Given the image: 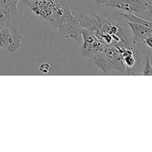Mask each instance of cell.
<instances>
[{
	"mask_svg": "<svg viewBox=\"0 0 152 152\" xmlns=\"http://www.w3.org/2000/svg\"><path fill=\"white\" fill-rule=\"evenodd\" d=\"M124 45H126L105 46L102 51L92 56L93 61L105 74H108L112 70H117L125 74L122 54L123 47Z\"/></svg>",
	"mask_w": 152,
	"mask_h": 152,
	"instance_id": "3957f363",
	"label": "cell"
},
{
	"mask_svg": "<svg viewBox=\"0 0 152 152\" xmlns=\"http://www.w3.org/2000/svg\"><path fill=\"white\" fill-rule=\"evenodd\" d=\"M83 48L82 53L87 57H92L94 55L102 51L105 46L98 39L97 37L88 30L83 29Z\"/></svg>",
	"mask_w": 152,
	"mask_h": 152,
	"instance_id": "5b68a950",
	"label": "cell"
},
{
	"mask_svg": "<svg viewBox=\"0 0 152 152\" xmlns=\"http://www.w3.org/2000/svg\"><path fill=\"white\" fill-rule=\"evenodd\" d=\"M50 65L49 63H44L42 65H40L39 67V71L42 74H48V72L50 71Z\"/></svg>",
	"mask_w": 152,
	"mask_h": 152,
	"instance_id": "8fae6325",
	"label": "cell"
},
{
	"mask_svg": "<svg viewBox=\"0 0 152 152\" xmlns=\"http://www.w3.org/2000/svg\"><path fill=\"white\" fill-rule=\"evenodd\" d=\"M119 14L122 16L124 19V21L127 22H132V23L139 24V25H144V26L149 27L151 28V21L146 20L144 18L140 17L136 14L131 13H126V12H119Z\"/></svg>",
	"mask_w": 152,
	"mask_h": 152,
	"instance_id": "ba28073f",
	"label": "cell"
},
{
	"mask_svg": "<svg viewBox=\"0 0 152 152\" xmlns=\"http://www.w3.org/2000/svg\"><path fill=\"white\" fill-rule=\"evenodd\" d=\"M10 30L7 31H2L0 29V50H5L7 45V38L8 37Z\"/></svg>",
	"mask_w": 152,
	"mask_h": 152,
	"instance_id": "9c48e42d",
	"label": "cell"
},
{
	"mask_svg": "<svg viewBox=\"0 0 152 152\" xmlns=\"http://www.w3.org/2000/svg\"><path fill=\"white\" fill-rule=\"evenodd\" d=\"M79 20L83 28L93 33L106 46H118L136 42L125 22H115L103 16L84 13Z\"/></svg>",
	"mask_w": 152,
	"mask_h": 152,
	"instance_id": "6da1fadb",
	"label": "cell"
},
{
	"mask_svg": "<svg viewBox=\"0 0 152 152\" xmlns=\"http://www.w3.org/2000/svg\"><path fill=\"white\" fill-rule=\"evenodd\" d=\"M34 15L54 26L56 20L65 13V8L55 0H22Z\"/></svg>",
	"mask_w": 152,
	"mask_h": 152,
	"instance_id": "7a4b0ae2",
	"label": "cell"
},
{
	"mask_svg": "<svg viewBox=\"0 0 152 152\" xmlns=\"http://www.w3.org/2000/svg\"><path fill=\"white\" fill-rule=\"evenodd\" d=\"M54 27L59 29V34L65 38L82 42L83 28L78 18L73 14L68 7H65V13L56 20Z\"/></svg>",
	"mask_w": 152,
	"mask_h": 152,
	"instance_id": "277c9868",
	"label": "cell"
},
{
	"mask_svg": "<svg viewBox=\"0 0 152 152\" xmlns=\"http://www.w3.org/2000/svg\"><path fill=\"white\" fill-rule=\"evenodd\" d=\"M127 24L129 26V29L133 34L134 39L137 42H141L143 43L144 45L151 49V28L132 22H128Z\"/></svg>",
	"mask_w": 152,
	"mask_h": 152,
	"instance_id": "8992f818",
	"label": "cell"
},
{
	"mask_svg": "<svg viewBox=\"0 0 152 152\" xmlns=\"http://www.w3.org/2000/svg\"><path fill=\"white\" fill-rule=\"evenodd\" d=\"M151 72L152 67L151 63V57H148L146 60V65H145V68L142 70V74L143 76H151Z\"/></svg>",
	"mask_w": 152,
	"mask_h": 152,
	"instance_id": "30bf717a",
	"label": "cell"
},
{
	"mask_svg": "<svg viewBox=\"0 0 152 152\" xmlns=\"http://www.w3.org/2000/svg\"><path fill=\"white\" fill-rule=\"evenodd\" d=\"M22 36L20 32L16 28H13L7 38V45L5 50L10 53L16 51L22 45Z\"/></svg>",
	"mask_w": 152,
	"mask_h": 152,
	"instance_id": "52a82bcc",
	"label": "cell"
}]
</instances>
